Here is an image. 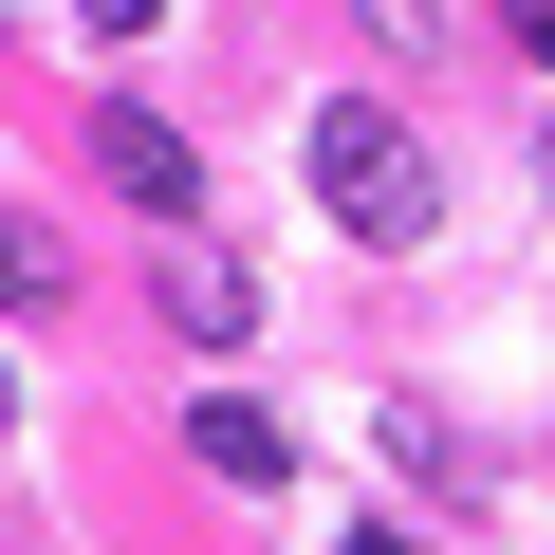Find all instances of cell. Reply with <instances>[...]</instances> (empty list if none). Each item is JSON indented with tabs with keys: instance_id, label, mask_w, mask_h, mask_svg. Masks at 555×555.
I'll use <instances>...</instances> for the list:
<instances>
[{
	"instance_id": "cell-1",
	"label": "cell",
	"mask_w": 555,
	"mask_h": 555,
	"mask_svg": "<svg viewBox=\"0 0 555 555\" xmlns=\"http://www.w3.org/2000/svg\"><path fill=\"white\" fill-rule=\"evenodd\" d=\"M297 149H315V204H334L352 241H426V222H444V185H426V149H408V112H371V93H334V112H315Z\"/></svg>"
},
{
	"instance_id": "cell-2",
	"label": "cell",
	"mask_w": 555,
	"mask_h": 555,
	"mask_svg": "<svg viewBox=\"0 0 555 555\" xmlns=\"http://www.w3.org/2000/svg\"><path fill=\"white\" fill-rule=\"evenodd\" d=\"M149 297H167V334H185V352H241V334H259V278H241L222 241H167Z\"/></svg>"
},
{
	"instance_id": "cell-3",
	"label": "cell",
	"mask_w": 555,
	"mask_h": 555,
	"mask_svg": "<svg viewBox=\"0 0 555 555\" xmlns=\"http://www.w3.org/2000/svg\"><path fill=\"white\" fill-rule=\"evenodd\" d=\"M93 167H112L130 204H185V185H204V167H185V130H167V112H130V93L93 112Z\"/></svg>"
},
{
	"instance_id": "cell-4",
	"label": "cell",
	"mask_w": 555,
	"mask_h": 555,
	"mask_svg": "<svg viewBox=\"0 0 555 555\" xmlns=\"http://www.w3.org/2000/svg\"><path fill=\"white\" fill-rule=\"evenodd\" d=\"M185 444H204V481H241V500L297 463V444H278V408H241V389H222V408H185Z\"/></svg>"
},
{
	"instance_id": "cell-5",
	"label": "cell",
	"mask_w": 555,
	"mask_h": 555,
	"mask_svg": "<svg viewBox=\"0 0 555 555\" xmlns=\"http://www.w3.org/2000/svg\"><path fill=\"white\" fill-rule=\"evenodd\" d=\"M56 297V222H20V204H0V315H38Z\"/></svg>"
},
{
	"instance_id": "cell-6",
	"label": "cell",
	"mask_w": 555,
	"mask_h": 555,
	"mask_svg": "<svg viewBox=\"0 0 555 555\" xmlns=\"http://www.w3.org/2000/svg\"><path fill=\"white\" fill-rule=\"evenodd\" d=\"M500 38H518V56H537V75H555V0H500Z\"/></svg>"
},
{
	"instance_id": "cell-7",
	"label": "cell",
	"mask_w": 555,
	"mask_h": 555,
	"mask_svg": "<svg viewBox=\"0 0 555 555\" xmlns=\"http://www.w3.org/2000/svg\"><path fill=\"white\" fill-rule=\"evenodd\" d=\"M75 20H93V38H149V20H167V0H75Z\"/></svg>"
},
{
	"instance_id": "cell-8",
	"label": "cell",
	"mask_w": 555,
	"mask_h": 555,
	"mask_svg": "<svg viewBox=\"0 0 555 555\" xmlns=\"http://www.w3.org/2000/svg\"><path fill=\"white\" fill-rule=\"evenodd\" d=\"M334 555H408V537H334Z\"/></svg>"
},
{
	"instance_id": "cell-9",
	"label": "cell",
	"mask_w": 555,
	"mask_h": 555,
	"mask_svg": "<svg viewBox=\"0 0 555 555\" xmlns=\"http://www.w3.org/2000/svg\"><path fill=\"white\" fill-rule=\"evenodd\" d=\"M0 426H20V371H0Z\"/></svg>"
},
{
	"instance_id": "cell-10",
	"label": "cell",
	"mask_w": 555,
	"mask_h": 555,
	"mask_svg": "<svg viewBox=\"0 0 555 555\" xmlns=\"http://www.w3.org/2000/svg\"><path fill=\"white\" fill-rule=\"evenodd\" d=\"M537 185H555V130H537Z\"/></svg>"
}]
</instances>
